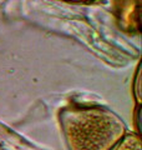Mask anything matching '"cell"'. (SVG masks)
Instances as JSON below:
<instances>
[{"label":"cell","instance_id":"1","mask_svg":"<svg viewBox=\"0 0 142 150\" xmlns=\"http://www.w3.org/2000/svg\"><path fill=\"white\" fill-rule=\"evenodd\" d=\"M58 120L69 150H111L129 131L115 111L96 104L71 103L59 110Z\"/></svg>","mask_w":142,"mask_h":150},{"label":"cell","instance_id":"2","mask_svg":"<svg viewBox=\"0 0 142 150\" xmlns=\"http://www.w3.org/2000/svg\"><path fill=\"white\" fill-rule=\"evenodd\" d=\"M111 150H142L140 134L127 131L125 134V137L122 138Z\"/></svg>","mask_w":142,"mask_h":150},{"label":"cell","instance_id":"3","mask_svg":"<svg viewBox=\"0 0 142 150\" xmlns=\"http://www.w3.org/2000/svg\"><path fill=\"white\" fill-rule=\"evenodd\" d=\"M67 3H74V4H90V3H93L96 0H65Z\"/></svg>","mask_w":142,"mask_h":150}]
</instances>
